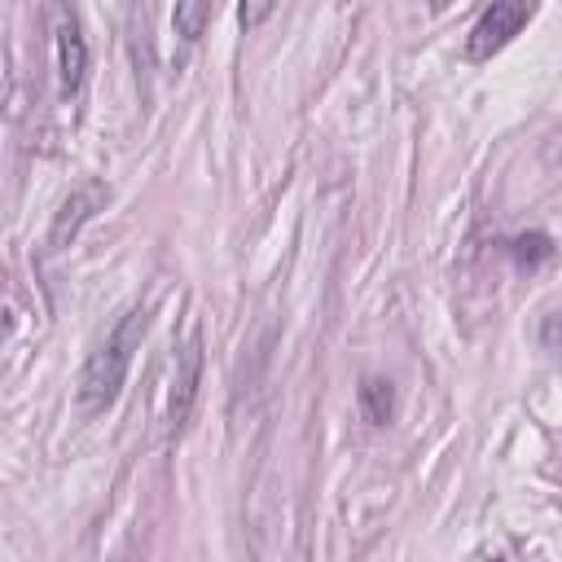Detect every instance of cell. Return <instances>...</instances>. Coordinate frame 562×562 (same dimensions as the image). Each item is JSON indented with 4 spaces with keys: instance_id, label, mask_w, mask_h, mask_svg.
I'll return each instance as SVG.
<instances>
[{
    "instance_id": "8",
    "label": "cell",
    "mask_w": 562,
    "mask_h": 562,
    "mask_svg": "<svg viewBox=\"0 0 562 562\" xmlns=\"http://www.w3.org/2000/svg\"><path fill=\"white\" fill-rule=\"evenodd\" d=\"M549 237L544 233H527V237H514L509 241V255L514 259H522V263H540V259H549Z\"/></svg>"
},
{
    "instance_id": "2",
    "label": "cell",
    "mask_w": 562,
    "mask_h": 562,
    "mask_svg": "<svg viewBox=\"0 0 562 562\" xmlns=\"http://www.w3.org/2000/svg\"><path fill=\"white\" fill-rule=\"evenodd\" d=\"M531 4H536V0H492V4L479 13V22L470 26V35H465V57H470V61H487L492 53H501V48L527 26Z\"/></svg>"
},
{
    "instance_id": "5",
    "label": "cell",
    "mask_w": 562,
    "mask_h": 562,
    "mask_svg": "<svg viewBox=\"0 0 562 562\" xmlns=\"http://www.w3.org/2000/svg\"><path fill=\"white\" fill-rule=\"evenodd\" d=\"M198 382H202V338L189 334L176 351V382H171V400H167V426L180 430L193 400H198Z\"/></svg>"
},
{
    "instance_id": "7",
    "label": "cell",
    "mask_w": 562,
    "mask_h": 562,
    "mask_svg": "<svg viewBox=\"0 0 562 562\" xmlns=\"http://www.w3.org/2000/svg\"><path fill=\"white\" fill-rule=\"evenodd\" d=\"M360 408H364L369 422L386 426L391 413H395V391H391V382H386V378H364V382H360Z\"/></svg>"
},
{
    "instance_id": "10",
    "label": "cell",
    "mask_w": 562,
    "mask_h": 562,
    "mask_svg": "<svg viewBox=\"0 0 562 562\" xmlns=\"http://www.w3.org/2000/svg\"><path fill=\"white\" fill-rule=\"evenodd\" d=\"M540 342H544L549 351H558V347H562V312L544 316V325H540Z\"/></svg>"
},
{
    "instance_id": "6",
    "label": "cell",
    "mask_w": 562,
    "mask_h": 562,
    "mask_svg": "<svg viewBox=\"0 0 562 562\" xmlns=\"http://www.w3.org/2000/svg\"><path fill=\"white\" fill-rule=\"evenodd\" d=\"M211 22V0H176L171 4V31L184 40V44H198L202 31Z\"/></svg>"
},
{
    "instance_id": "4",
    "label": "cell",
    "mask_w": 562,
    "mask_h": 562,
    "mask_svg": "<svg viewBox=\"0 0 562 562\" xmlns=\"http://www.w3.org/2000/svg\"><path fill=\"white\" fill-rule=\"evenodd\" d=\"M110 198V189L101 184V180H88V184H79V189H70L66 198H61V206L53 211V224H48V250H66L70 241H75V233L97 215V206Z\"/></svg>"
},
{
    "instance_id": "3",
    "label": "cell",
    "mask_w": 562,
    "mask_h": 562,
    "mask_svg": "<svg viewBox=\"0 0 562 562\" xmlns=\"http://www.w3.org/2000/svg\"><path fill=\"white\" fill-rule=\"evenodd\" d=\"M53 48H57V79H61V92L75 97L83 88V75H88V44H83V31H79V18L57 4L53 9Z\"/></svg>"
},
{
    "instance_id": "1",
    "label": "cell",
    "mask_w": 562,
    "mask_h": 562,
    "mask_svg": "<svg viewBox=\"0 0 562 562\" xmlns=\"http://www.w3.org/2000/svg\"><path fill=\"white\" fill-rule=\"evenodd\" d=\"M145 325H149V312L145 307H127L110 329L105 338L88 351L83 360V373H79V408L83 413H105L119 391H123V378H127V364L145 338Z\"/></svg>"
},
{
    "instance_id": "9",
    "label": "cell",
    "mask_w": 562,
    "mask_h": 562,
    "mask_svg": "<svg viewBox=\"0 0 562 562\" xmlns=\"http://www.w3.org/2000/svg\"><path fill=\"white\" fill-rule=\"evenodd\" d=\"M272 9H277V0H241V4H237V22H241L246 31H255V26H263V22L272 18Z\"/></svg>"
}]
</instances>
